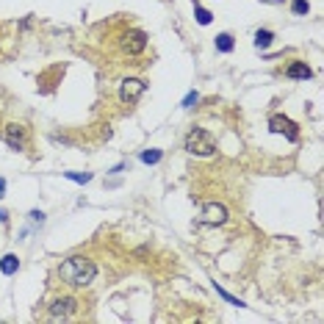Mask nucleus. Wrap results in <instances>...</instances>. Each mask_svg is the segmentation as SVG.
Returning a JSON list of instances; mask_svg holds the SVG:
<instances>
[{
	"instance_id": "f257e3e1",
	"label": "nucleus",
	"mask_w": 324,
	"mask_h": 324,
	"mask_svg": "<svg viewBox=\"0 0 324 324\" xmlns=\"http://www.w3.org/2000/svg\"><path fill=\"white\" fill-rule=\"evenodd\" d=\"M58 274H61V280L67 285H72V288H86V285H92V280L97 277V266L89 261V258H67V261L61 263V269H58Z\"/></svg>"
},
{
	"instance_id": "f03ea898",
	"label": "nucleus",
	"mask_w": 324,
	"mask_h": 324,
	"mask_svg": "<svg viewBox=\"0 0 324 324\" xmlns=\"http://www.w3.org/2000/svg\"><path fill=\"white\" fill-rule=\"evenodd\" d=\"M186 150L191 155H213L216 152V141H213V136L205 128H191L189 136H186Z\"/></svg>"
},
{
	"instance_id": "7ed1b4c3",
	"label": "nucleus",
	"mask_w": 324,
	"mask_h": 324,
	"mask_svg": "<svg viewBox=\"0 0 324 324\" xmlns=\"http://www.w3.org/2000/svg\"><path fill=\"white\" fill-rule=\"evenodd\" d=\"M147 84L141 78H125L122 86H119V100L122 103H136L141 95H144Z\"/></svg>"
},
{
	"instance_id": "20e7f679",
	"label": "nucleus",
	"mask_w": 324,
	"mask_h": 324,
	"mask_svg": "<svg viewBox=\"0 0 324 324\" xmlns=\"http://www.w3.org/2000/svg\"><path fill=\"white\" fill-rule=\"evenodd\" d=\"M119 45H122V50L128 53V56H139V53H144V47H147V34L144 31H128Z\"/></svg>"
},
{
	"instance_id": "39448f33",
	"label": "nucleus",
	"mask_w": 324,
	"mask_h": 324,
	"mask_svg": "<svg viewBox=\"0 0 324 324\" xmlns=\"http://www.w3.org/2000/svg\"><path fill=\"white\" fill-rule=\"evenodd\" d=\"M227 222V208L222 202H208L200 213V224H224Z\"/></svg>"
},
{
	"instance_id": "423d86ee",
	"label": "nucleus",
	"mask_w": 324,
	"mask_h": 324,
	"mask_svg": "<svg viewBox=\"0 0 324 324\" xmlns=\"http://www.w3.org/2000/svg\"><path fill=\"white\" fill-rule=\"evenodd\" d=\"M269 128H272V133H285V139H288V141H296V139H299V130H296V125L291 122L288 117H283V114H274V117L269 119Z\"/></svg>"
},
{
	"instance_id": "0eeeda50",
	"label": "nucleus",
	"mask_w": 324,
	"mask_h": 324,
	"mask_svg": "<svg viewBox=\"0 0 324 324\" xmlns=\"http://www.w3.org/2000/svg\"><path fill=\"white\" fill-rule=\"evenodd\" d=\"M75 310H78V299H75V296H58V299L50 305L53 318H69V316H75Z\"/></svg>"
},
{
	"instance_id": "6e6552de",
	"label": "nucleus",
	"mask_w": 324,
	"mask_h": 324,
	"mask_svg": "<svg viewBox=\"0 0 324 324\" xmlns=\"http://www.w3.org/2000/svg\"><path fill=\"white\" fill-rule=\"evenodd\" d=\"M6 144L12 150H25V128L17 122L6 125Z\"/></svg>"
},
{
	"instance_id": "1a4fd4ad",
	"label": "nucleus",
	"mask_w": 324,
	"mask_h": 324,
	"mask_svg": "<svg viewBox=\"0 0 324 324\" xmlns=\"http://www.w3.org/2000/svg\"><path fill=\"white\" fill-rule=\"evenodd\" d=\"M285 75H288L291 80H307L313 75V69L307 67L305 61H294V64H288V69H285Z\"/></svg>"
},
{
	"instance_id": "9d476101",
	"label": "nucleus",
	"mask_w": 324,
	"mask_h": 324,
	"mask_svg": "<svg viewBox=\"0 0 324 324\" xmlns=\"http://www.w3.org/2000/svg\"><path fill=\"white\" fill-rule=\"evenodd\" d=\"M17 269H20V258H17V255H12V252H9V255L0 258V272L6 274V277L17 274Z\"/></svg>"
},
{
	"instance_id": "9b49d317",
	"label": "nucleus",
	"mask_w": 324,
	"mask_h": 324,
	"mask_svg": "<svg viewBox=\"0 0 324 324\" xmlns=\"http://www.w3.org/2000/svg\"><path fill=\"white\" fill-rule=\"evenodd\" d=\"M272 42H274V34H272V31H266V28L255 31V47H258V50H266Z\"/></svg>"
},
{
	"instance_id": "f8f14e48",
	"label": "nucleus",
	"mask_w": 324,
	"mask_h": 324,
	"mask_svg": "<svg viewBox=\"0 0 324 324\" xmlns=\"http://www.w3.org/2000/svg\"><path fill=\"white\" fill-rule=\"evenodd\" d=\"M233 47H235V42H233L230 34H219L216 36V50L219 53H233Z\"/></svg>"
},
{
	"instance_id": "ddd939ff",
	"label": "nucleus",
	"mask_w": 324,
	"mask_h": 324,
	"mask_svg": "<svg viewBox=\"0 0 324 324\" xmlns=\"http://www.w3.org/2000/svg\"><path fill=\"white\" fill-rule=\"evenodd\" d=\"M191 3H194V17H197V23H200V25H211L213 14L208 12V9H202L200 3H197V0H191Z\"/></svg>"
},
{
	"instance_id": "4468645a",
	"label": "nucleus",
	"mask_w": 324,
	"mask_h": 324,
	"mask_svg": "<svg viewBox=\"0 0 324 324\" xmlns=\"http://www.w3.org/2000/svg\"><path fill=\"white\" fill-rule=\"evenodd\" d=\"M139 158H141V164H158L164 158V152L161 150H144Z\"/></svg>"
},
{
	"instance_id": "2eb2a0df",
	"label": "nucleus",
	"mask_w": 324,
	"mask_h": 324,
	"mask_svg": "<svg viewBox=\"0 0 324 324\" xmlns=\"http://www.w3.org/2000/svg\"><path fill=\"white\" fill-rule=\"evenodd\" d=\"M213 288H216V294H219V296H222V299H224V302H230V305H235V307H247V305H244V302H241V299H235V296H233V294H227V291H224V288H219V285H216V283H213Z\"/></svg>"
},
{
	"instance_id": "dca6fc26",
	"label": "nucleus",
	"mask_w": 324,
	"mask_h": 324,
	"mask_svg": "<svg viewBox=\"0 0 324 324\" xmlns=\"http://www.w3.org/2000/svg\"><path fill=\"white\" fill-rule=\"evenodd\" d=\"M64 178L72 180V183H89V180H92V172H64Z\"/></svg>"
},
{
	"instance_id": "f3484780",
	"label": "nucleus",
	"mask_w": 324,
	"mask_h": 324,
	"mask_svg": "<svg viewBox=\"0 0 324 324\" xmlns=\"http://www.w3.org/2000/svg\"><path fill=\"white\" fill-rule=\"evenodd\" d=\"M291 9H294V14H307L310 12V3H307V0H294Z\"/></svg>"
},
{
	"instance_id": "a211bd4d",
	"label": "nucleus",
	"mask_w": 324,
	"mask_h": 324,
	"mask_svg": "<svg viewBox=\"0 0 324 324\" xmlns=\"http://www.w3.org/2000/svg\"><path fill=\"white\" fill-rule=\"evenodd\" d=\"M194 103H200V95H197V92H189V95H186V100H183V108H191Z\"/></svg>"
},
{
	"instance_id": "6ab92c4d",
	"label": "nucleus",
	"mask_w": 324,
	"mask_h": 324,
	"mask_svg": "<svg viewBox=\"0 0 324 324\" xmlns=\"http://www.w3.org/2000/svg\"><path fill=\"white\" fill-rule=\"evenodd\" d=\"M31 222H45V213H42V211H31Z\"/></svg>"
},
{
	"instance_id": "aec40b11",
	"label": "nucleus",
	"mask_w": 324,
	"mask_h": 324,
	"mask_svg": "<svg viewBox=\"0 0 324 324\" xmlns=\"http://www.w3.org/2000/svg\"><path fill=\"white\" fill-rule=\"evenodd\" d=\"M0 197H6V180L0 178Z\"/></svg>"
},
{
	"instance_id": "412c9836",
	"label": "nucleus",
	"mask_w": 324,
	"mask_h": 324,
	"mask_svg": "<svg viewBox=\"0 0 324 324\" xmlns=\"http://www.w3.org/2000/svg\"><path fill=\"white\" fill-rule=\"evenodd\" d=\"M6 219H9V213L3 211V208H0V222H6Z\"/></svg>"
},
{
	"instance_id": "4be33fe9",
	"label": "nucleus",
	"mask_w": 324,
	"mask_h": 324,
	"mask_svg": "<svg viewBox=\"0 0 324 324\" xmlns=\"http://www.w3.org/2000/svg\"><path fill=\"white\" fill-rule=\"evenodd\" d=\"M272 3H283V0H272Z\"/></svg>"
}]
</instances>
